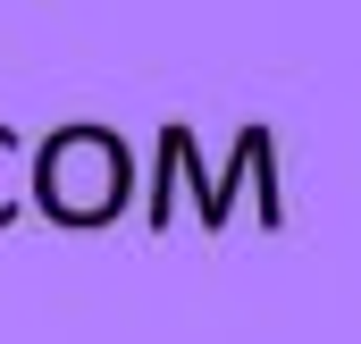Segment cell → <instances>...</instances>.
<instances>
[{"instance_id":"1","label":"cell","mask_w":361,"mask_h":344,"mask_svg":"<svg viewBox=\"0 0 361 344\" xmlns=\"http://www.w3.org/2000/svg\"><path fill=\"white\" fill-rule=\"evenodd\" d=\"M169 185H193V210H202L210 235L235 219V185H261V227L286 235V176H277V135L269 126H244L227 168H202V143H193L185 118L160 126V152H152V235L169 227Z\"/></svg>"},{"instance_id":"2","label":"cell","mask_w":361,"mask_h":344,"mask_svg":"<svg viewBox=\"0 0 361 344\" xmlns=\"http://www.w3.org/2000/svg\"><path fill=\"white\" fill-rule=\"evenodd\" d=\"M25 202L51 219V227H68V235H85V227H109L126 202H135V160H126V143L109 135V126H51V143L34 152V168H25Z\"/></svg>"},{"instance_id":"3","label":"cell","mask_w":361,"mask_h":344,"mask_svg":"<svg viewBox=\"0 0 361 344\" xmlns=\"http://www.w3.org/2000/svg\"><path fill=\"white\" fill-rule=\"evenodd\" d=\"M25 210V152H17V135L0 126V227Z\"/></svg>"}]
</instances>
